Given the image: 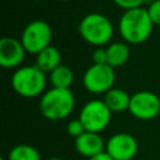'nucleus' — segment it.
Listing matches in <instances>:
<instances>
[{
	"mask_svg": "<svg viewBox=\"0 0 160 160\" xmlns=\"http://www.w3.org/2000/svg\"><path fill=\"white\" fill-rule=\"evenodd\" d=\"M151 21L146 8H136L124 11L119 19V32L122 40L129 45L145 42L152 32Z\"/></svg>",
	"mask_w": 160,
	"mask_h": 160,
	"instance_id": "f257e3e1",
	"label": "nucleus"
},
{
	"mask_svg": "<svg viewBox=\"0 0 160 160\" xmlns=\"http://www.w3.org/2000/svg\"><path fill=\"white\" fill-rule=\"evenodd\" d=\"M75 108V96L70 89L51 88L46 90L39 102L40 112L51 121L66 119Z\"/></svg>",
	"mask_w": 160,
	"mask_h": 160,
	"instance_id": "f03ea898",
	"label": "nucleus"
},
{
	"mask_svg": "<svg viewBox=\"0 0 160 160\" xmlns=\"http://www.w3.org/2000/svg\"><path fill=\"white\" fill-rule=\"evenodd\" d=\"M79 34L85 42L95 48H104L114 35V26L110 19L100 12L86 14L79 22Z\"/></svg>",
	"mask_w": 160,
	"mask_h": 160,
	"instance_id": "7ed1b4c3",
	"label": "nucleus"
},
{
	"mask_svg": "<svg viewBox=\"0 0 160 160\" xmlns=\"http://www.w3.org/2000/svg\"><path fill=\"white\" fill-rule=\"evenodd\" d=\"M14 91L26 99L42 95L46 88V74L36 65H25L15 69L11 76Z\"/></svg>",
	"mask_w": 160,
	"mask_h": 160,
	"instance_id": "20e7f679",
	"label": "nucleus"
},
{
	"mask_svg": "<svg viewBox=\"0 0 160 160\" xmlns=\"http://www.w3.org/2000/svg\"><path fill=\"white\" fill-rule=\"evenodd\" d=\"M52 30L44 20L30 21L22 30L20 41L22 42L26 52L38 55L40 51L51 45Z\"/></svg>",
	"mask_w": 160,
	"mask_h": 160,
	"instance_id": "39448f33",
	"label": "nucleus"
},
{
	"mask_svg": "<svg viewBox=\"0 0 160 160\" xmlns=\"http://www.w3.org/2000/svg\"><path fill=\"white\" fill-rule=\"evenodd\" d=\"M111 110L104 100L92 99L85 102L80 110L79 120L82 122L86 131L101 132L111 121Z\"/></svg>",
	"mask_w": 160,
	"mask_h": 160,
	"instance_id": "423d86ee",
	"label": "nucleus"
},
{
	"mask_svg": "<svg viewBox=\"0 0 160 160\" xmlns=\"http://www.w3.org/2000/svg\"><path fill=\"white\" fill-rule=\"evenodd\" d=\"M115 69L108 64H92L82 75V85L86 91L99 95L106 94L114 88Z\"/></svg>",
	"mask_w": 160,
	"mask_h": 160,
	"instance_id": "0eeeda50",
	"label": "nucleus"
},
{
	"mask_svg": "<svg viewBox=\"0 0 160 160\" xmlns=\"http://www.w3.org/2000/svg\"><path fill=\"white\" fill-rule=\"evenodd\" d=\"M130 114L139 120H152L160 114V98L149 90H141L131 95Z\"/></svg>",
	"mask_w": 160,
	"mask_h": 160,
	"instance_id": "6e6552de",
	"label": "nucleus"
},
{
	"mask_svg": "<svg viewBox=\"0 0 160 160\" xmlns=\"http://www.w3.org/2000/svg\"><path fill=\"white\" fill-rule=\"evenodd\" d=\"M138 150V140L129 132H116L111 135L105 144V151L114 160H132Z\"/></svg>",
	"mask_w": 160,
	"mask_h": 160,
	"instance_id": "1a4fd4ad",
	"label": "nucleus"
},
{
	"mask_svg": "<svg viewBox=\"0 0 160 160\" xmlns=\"http://www.w3.org/2000/svg\"><path fill=\"white\" fill-rule=\"evenodd\" d=\"M26 55L22 42L15 38L5 36L0 40V65L5 69H18Z\"/></svg>",
	"mask_w": 160,
	"mask_h": 160,
	"instance_id": "9d476101",
	"label": "nucleus"
},
{
	"mask_svg": "<svg viewBox=\"0 0 160 160\" xmlns=\"http://www.w3.org/2000/svg\"><path fill=\"white\" fill-rule=\"evenodd\" d=\"M105 141L100 136L99 132H91L85 131L80 136H78L74 141L75 150L81 156L90 159L98 154H101L105 151Z\"/></svg>",
	"mask_w": 160,
	"mask_h": 160,
	"instance_id": "9b49d317",
	"label": "nucleus"
},
{
	"mask_svg": "<svg viewBox=\"0 0 160 160\" xmlns=\"http://www.w3.org/2000/svg\"><path fill=\"white\" fill-rule=\"evenodd\" d=\"M35 65L45 74H50L61 65V54L58 48L50 45L36 55Z\"/></svg>",
	"mask_w": 160,
	"mask_h": 160,
	"instance_id": "f8f14e48",
	"label": "nucleus"
},
{
	"mask_svg": "<svg viewBox=\"0 0 160 160\" xmlns=\"http://www.w3.org/2000/svg\"><path fill=\"white\" fill-rule=\"evenodd\" d=\"M108 65L116 69L125 65L130 58V46L125 41H115L106 46Z\"/></svg>",
	"mask_w": 160,
	"mask_h": 160,
	"instance_id": "ddd939ff",
	"label": "nucleus"
},
{
	"mask_svg": "<svg viewBox=\"0 0 160 160\" xmlns=\"http://www.w3.org/2000/svg\"><path fill=\"white\" fill-rule=\"evenodd\" d=\"M102 100L111 110V112H122L125 110H129L131 95H129L120 88H112L105 94Z\"/></svg>",
	"mask_w": 160,
	"mask_h": 160,
	"instance_id": "4468645a",
	"label": "nucleus"
},
{
	"mask_svg": "<svg viewBox=\"0 0 160 160\" xmlns=\"http://www.w3.org/2000/svg\"><path fill=\"white\" fill-rule=\"evenodd\" d=\"M49 80L52 88L70 89V86L74 82V72L69 66L61 64L49 74Z\"/></svg>",
	"mask_w": 160,
	"mask_h": 160,
	"instance_id": "2eb2a0df",
	"label": "nucleus"
},
{
	"mask_svg": "<svg viewBox=\"0 0 160 160\" xmlns=\"http://www.w3.org/2000/svg\"><path fill=\"white\" fill-rule=\"evenodd\" d=\"M8 160H41V156L32 145L19 144L9 151Z\"/></svg>",
	"mask_w": 160,
	"mask_h": 160,
	"instance_id": "dca6fc26",
	"label": "nucleus"
},
{
	"mask_svg": "<svg viewBox=\"0 0 160 160\" xmlns=\"http://www.w3.org/2000/svg\"><path fill=\"white\" fill-rule=\"evenodd\" d=\"M85 131H86V130H85L82 122L79 120V118H78V119H74V120H70V121L68 122V125H66V132H68L70 136H72L74 139H76L78 136H80V135L84 134Z\"/></svg>",
	"mask_w": 160,
	"mask_h": 160,
	"instance_id": "f3484780",
	"label": "nucleus"
},
{
	"mask_svg": "<svg viewBox=\"0 0 160 160\" xmlns=\"http://www.w3.org/2000/svg\"><path fill=\"white\" fill-rule=\"evenodd\" d=\"M148 14L154 22V25H160V0H152L149 2L148 8Z\"/></svg>",
	"mask_w": 160,
	"mask_h": 160,
	"instance_id": "a211bd4d",
	"label": "nucleus"
},
{
	"mask_svg": "<svg viewBox=\"0 0 160 160\" xmlns=\"http://www.w3.org/2000/svg\"><path fill=\"white\" fill-rule=\"evenodd\" d=\"M112 1L116 6L124 9V11H126V10H131V9H136V8H142V5L148 0H112Z\"/></svg>",
	"mask_w": 160,
	"mask_h": 160,
	"instance_id": "6ab92c4d",
	"label": "nucleus"
},
{
	"mask_svg": "<svg viewBox=\"0 0 160 160\" xmlns=\"http://www.w3.org/2000/svg\"><path fill=\"white\" fill-rule=\"evenodd\" d=\"M94 64H108V54L106 48H95L92 52Z\"/></svg>",
	"mask_w": 160,
	"mask_h": 160,
	"instance_id": "aec40b11",
	"label": "nucleus"
},
{
	"mask_svg": "<svg viewBox=\"0 0 160 160\" xmlns=\"http://www.w3.org/2000/svg\"><path fill=\"white\" fill-rule=\"evenodd\" d=\"M88 160H114V159H112L106 151H104V152H101V154H98V155H95V156L88 159Z\"/></svg>",
	"mask_w": 160,
	"mask_h": 160,
	"instance_id": "412c9836",
	"label": "nucleus"
},
{
	"mask_svg": "<svg viewBox=\"0 0 160 160\" xmlns=\"http://www.w3.org/2000/svg\"><path fill=\"white\" fill-rule=\"evenodd\" d=\"M48 160H61L60 158H58V156H51V158H49Z\"/></svg>",
	"mask_w": 160,
	"mask_h": 160,
	"instance_id": "4be33fe9",
	"label": "nucleus"
},
{
	"mask_svg": "<svg viewBox=\"0 0 160 160\" xmlns=\"http://www.w3.org/2000/svg\"><path fill=\"white\" fill-rule=\"evenodd\" d=\"M60 1H72V0H60Z\"/></svg>",
	"mask_w": 160,
	"mask_h": 160,
	"instance_id": "5701e85b",
	"label": "nucleus"
},
{
	"mask_svg": "<svg viewBox=\"0 0 160 160\" xmlns=\"http://www.w3.org/2000/svg\"><path fill=\"white\" fill-rule=\"evenodd\" d=\"M0 160H8V159H4V158H1V159H0Z\"/></svg>",
	"mask_w": 160,
	"mask_h": 160,
	"instance_id": "b1692460",
	"label": "nucleus"
}]
</instances>
